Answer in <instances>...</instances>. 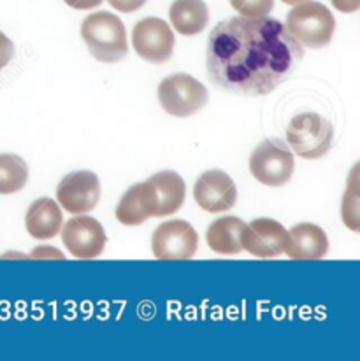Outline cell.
<instances>
[{
    "instance_id": "2e32d148",
    "label": "cell",
    "mask_w": 360,
    "mask_h": 361,
    "mask_svg": "<svg viewBox=\"0 0 360 361\" xmlns=\"http://www.w3.org/2000/svg\"><path fill=\"white\" fill-rule=\"evenodd\" d=\"M148 180H150L151 186L155 188V193H157V212H155V218L171 216L178 209H181L183 202H185L186 186L185 180H183L178 172H158V174L151 176Z\"/></svg>"
},
{
    "instance_id": "8fae6325",
    "label": "cell",
    "mask_w": 360,
    "mask_h": 361,
    "mask_svg": "<svg viewBox=\"0 0 360 361\" xmlns=\"http://www.w3.org/2000/svg\"><path fill=\"white\" fill-rule=\"evenodd\" d=\"M287 240L288 230L271 218L253 219L250 225H244L241 232L243 249L257 258H276L283 255Z\"/></svg>"
},
{
    "instance_id": "8992f818",
    "label": "cell",
    "mask_w": 360,
    "mask_h": 361,
    "mask_svg": "<svg viewBox=\"0 0 360 361\" xmlns=\"http://www.w3.org/2000/svg\"><path fill=\"white\" fill-rule=\"evenodd\" d=\"M295 160L282 139H268L258 144L250 157V172L265 186H283L294 176Z\"/></svg>"
},
{
    "instance_id": "d6986e66",
    "label": "cell",
    "mask_w": 360,
    "mask_h": 361,
    "mask_svg": "<svg viewBox=\"0 0 360 361\" xmlns=\"http://www.w3.org/2000/svg\"><path fill=\"white\" fill-rule=\"evenodd\" d=\"M28 180V167L16 154H0V195L23 190Z\"/></svg>"
},
{
    "instance_id": "cb8c5ba5",
    "label": "cell",
    "mask_w": 360,
    "mask_h": 361,
    "mask_svg": "<svg viewBox=\"0 0 360 361\" xmlns=\"http://www.w3.org/2000/svg\"><path fill=\"white\" fill-rule=\"evenodd\" d=\"M32 258H56V259H64V255L55 247H37L32 251Z\"/></svg>"
},
{
    "instance_id": "3957f363",
    "label": "cell",
    "mask_w": 360,
    "mask_h": 361,
    "mask_svg": "<svg viewBox=\"0 0 360 361\" xmlns=\"http://www.w3.org/2000/svg\"><path fill=\"white\" fill-rule=\"evenodd\" d=\"M285 28L288 34L304 48H323L332 41L336 20L329 7L320 2H302L287 14Z\"/></svg>"
},
{
    "instance_id": "9c48e42d",
    "label": "cell",
    "mask_w": 360,
    "mask_h": 361,
    "mask_svg": "<svg viewBox=\"0 0 360 361\" xmlns=\"http://www.w3.org/2000/svg\"><path fill=\"white\" fill-rule=\"evenodd\" d=\"M132 44L143 60L151 63H164L174 51V34L160 18H144L136 23L132 32Z\"/></svg>"
},
{
    "instance_id": "44dd1931",
    "label": "cell",
    "mask_w": 360,
    "mask_h": 361,
    "mask_svg": "<svg viewBox=\"0 0 360 361\" xmlns=\"http://www.w3.org/2000/svg\"><path fill=\"white\" fill-rule=\"evenodd\" d=\"M230 6L246 18L268 16L275 7V0H230Z\"/></svg>"
},
{
    "instance_id": "ffe728a7",
    "label": "cell",
    "mask_w": 360,
    "mask_h": 361,
    "mask_svg": "<svg viewBox=\"0 0 360 361\" xmlns=\"http://www.w3.org/2000/svg\"><path fill=\"white\" fill-rule=\"evenodd\" d=\"M343 221L354 232L360 230V191H359V167L352 171L350 180H348V190L343 198Z\"/></svg>"
},
{
    "instance_id": "5bb4252c",
    "label": "cell",
    "mask_w": 360,
    "mask_h": 361,
    "mask_svg": "<svg viewBox=\"0 0 360 361\" xmlns=\"http://www.w3.org/2000/svg\"><path fill=\"white\" fill-rule=\"evenodd\" d=\"M329 252V239L320 226L311 223L295 225L288 232L285 255L292 259H322Z\"/></svg>"
},
{
    "instance_id": "ba28073f",
    "label": "cell",
    "mask_w": 360,
    "mask_h": 361,
    "mask_svg": "<svg viewBox=\"0 0 360 361\" xmlns=\"http://www.w3.org/2000/svg\"><path fill=\"white\" fill-rule=\"evenodd\" d=\"M62 242L67 251L79 259H92L102 255L107 235L104 226L92 216H74L62 225Z\"/></svg>"
},
{
    "instance_id": "4316f807",
    "label": "cell",
    "mask_w": 360,
    "mask_h": 361,
    "mask_svg": "<svg viewBox=\"0 0 360 361\" xmlns=\"http://www.w3.org/2000/svg\"><path fill=\"white\" fill-rule=\"evenodd\" d=\"M282 2L288 4V6H297V4H302V2H308V0H282Z\"/></svg>"
},
{
    "instance_id": "7c38bea8",
    "label": "cell",
    "mask_w": 360,
    "mask_h": 361,
    "mask_svg": "<svg viewBox=\"0 0 360 361\" xmlns=\"http://www.w3.org/2000/svg\"><path fill=\"white\" fill-rule=\"evenodd\" d=\"M193 198L200 209L218 214L227 212L236 205L237 188L229 174L222 171H208L197 179Z\"/></svg>"
},
{
    "instance_id": "52a82bcc",
    "label": "cell",
    "mask_w": 360,
    "mask_h": 361,
    "mask_svg": "<svg viewBox=\"0 0 360 361\" xmlns=\"http://www.w3.org/2000/svg\"><path fill=\"white\" fill-rule=\"evenodd\" d=\"M199 235L188 221L172 219L157 226L151 237V251L158 259H190L196 256Z\"/></svg>"
},
{
    "instance_id": "5b68a950",
    "label": "cell",
    "mask_w": 360,
    "mask_h": 361,
    "mask_svg": "<svg viewBox=\"0 0 360 361\" xmlns=\"http://www.w3.org/2000/svg\"><path fill=\"white\" fill-rule=\"evenodd\" d=\"M210 93L200 81L188 74H172L158 86V100L167 114L188 118L208 104Z\"/></svg>"
},
{
    "instance_id": "6da1fadb",
    "label": "cell",
    "mask_w": 360,
    "mask_h": 361,
    "mask_svg": "<svg viewBox=\"0 0 360 361\" xmlns=\"http://www.w3.org/2000/svg\"><path fill=\"white\" fill-rule=\"evenodd\" d=\"M304 56L302 46L272 18H230L213 28L206 67L227 92L262 97L278 88Z\"/></svg>"
},
{
    "instance_id": "e0dca14e",
    "label": "cell",
    "mask_w": 360,
    "mask_h": 361,
    "mask_svg": "<svg viewBox=\"0 0 360 361\" xmlns=\"http://www.w3.org/2000/svg\"><path fill=\"white\" fill-rule=\"evenodd\" d=\"M169 18L178 34L197 35L208 27L210 11L204 0H174Z\"/></svg>"
},
{
    "instance_id": "7402d4cb",
    "label": "cell",
    "mask_w": 360,
    "mask_h": 361,
    "mask_svg": "<svg viewBox=\"0 0 360 361\" xmlns=\"http://www.w3.org/2000/svg\"><path fill=\"white\" fill-rule=\"evenodd\" d=\"M14 56V44L6 34L0 32V71L6 68L9 65V61L13 60Z\"/></svg>"
},
{
    "instance_id": "277c9868",
    "label": "cell",
    "mask_w": 360,
    "mask_h": 361,
    "mask_svg": "<svg viewBox=\"0 0 360 361\" xmlns=\"http://www.w3.org/2000/svg\"><path fill=\"white\" fill-rule=\"evenodd\" d=\"M334 128L316 113L297 114L287 126V142L297 157L318 160L332 147Z\"/></svg>"
},
{
    "instance_id": "9a60e30c",
    "label": "cell",
    "mask_w": 360,
    "mask_h": 361,
    "mask_svg": "<svg viewBox=\"0 0 360 361\" xmlns=\"http://www.w3.org/2000/svg\"><path fill=\"white\" fill-rule=\"evenodd\" d=\"M64 216L59 204L52 198H39L28 207L25 216L27 232L37 240H49L62 230Z\"/></svg>"
},
{
    "instance_id": "7a4b0ae2",
    "label": "cell",
    "mask_w": 360,
    "mask_h": 361,
    "mask_svg": "<svg viewBox=\"0 0 360 361\" xmlns=\"http://www.w3.org/2000/svg\"><path fill=\"white\" fill-rule=\"evenodd\" d=\"M81 37L95 60L116 63L128 53L127 32L116 14L107 11L93 13L83 20Z\"/></svg>"
},
{
    "instance_id": "484cf974",
    "label": "cell",
    "mask_w": 360,
    "mask_h": 361,
    "mask_svg": "<svg viewBox=\"0 0 360 361\" xmlns=\"http://www.w3.org/2000/svg\"><path fill=\"white\" fill-rule=\"evenodd\" d=\"M104 0H66L67 6H71L72 9H79V11H86V9H93V7L100 6Z\"/></svg>"
},
{
    "instance_id": "4fadbf2b",
    "label": "cell",
    "mask_w": 360,
    "mask_h": 361,
    "mask_svg": "<svg viewBox=\"0 0 360 361\" xmlns=\"http://www.w3.org/2000/svg\"><path fill=\"white\" fill-rule=\"evenodd\" d=\"M157 212V193L150 180L134 184L125 191L116 207V219L121 225L138 226Z\"/></svg>"
},
{
    "instance_id": "30bf717a",
    "label": "cell",
    "mask_w": 360,
    "mask_h": 361,
    "mask_svg": "<svg viewBox=\"0 0 360 361\" xmlns=\"http://www.w3.org/2000/svg\"><path fill=\"white\" fill-rule=\"evenodd\" d=\"M100 183L93 172H71L56 188V200L71 214H86L99 204Z\"/></svg>"
},
{
    "instance_id": "ac0fdd59",
    "label": "cell",
    "mask_w": 360,
    "mask_h": 361,
    "mask_svg": "<svg viewBox=\"0 0 360 361\" xmlns=\"http://www.w3.org/2000/svg\"><path fill=\"white\" fill-rule=\"evenodd\" d=\"M244 225L246 223L236 216H225V218L216 219L208 228V245L218 255H237L243 251L241 232H243Z\"/></svg>"
},
{
    "instance_id": "603a6c76",
    "label": "cell",
    "mask_w": 360,
    "mask_h": 361,
    "mask_svg": "<svg viewBox=\"0 0 360 361\" xmlns=\"http://www.w3.org/2000/svg\"><path fill=\"white\" fill-rule=\"evenodd\" d=\"M107 2L111 4V7L121 11V13H134V11L141 9L148 0H107Z\"/></svg>"
},
{
    "instance_id": "d4e9b609",
    "label": "cell",
    "mask_w": 360,
    "mask_h": 361,
    "mask_svg": "<svg viewBox=\"0 0 360 361\" xmlns=\"http://www.w3.org/2000/svg\"><path fill=\"white\" fill-rule=\"evenodd\" d=\"M332 6L340 13H355L360 9V0H332Z\"/></svg>"
}]
</instances>
